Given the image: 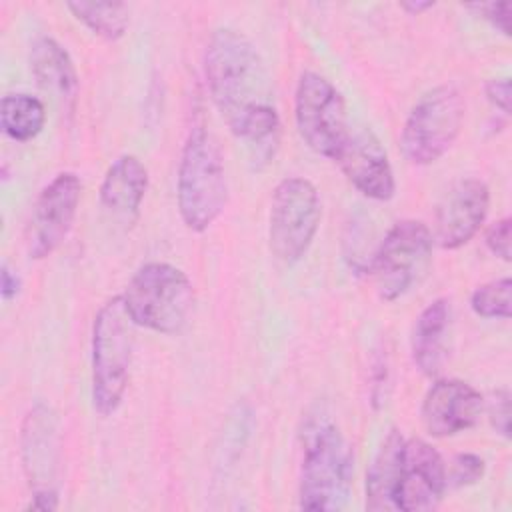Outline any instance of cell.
Segmentation results:
<instances>
[{
    "mask_svg": "<svg viewBox=\"0 0 512 512\" xmlns=\"http://www.w3.org/2000/svg\"><path fill=\"white\" fill-rule=\"evenodd\" d=\"M204 76L230 132L256 162H270L280 142V116L270 72L254 42L232 28L214 30L204 52Z\"/></svg>",
    "mask_w": 512,
    "mask_h": 512,
    "instance_id": "6da1fadb",
    "label": "cell"
},
{
    "mask_svg": "<svg viewBox=\"0 0 512 512\" xmlns=\"http://www.w3.org/2000/svg\"><path fill=\"white\" fill-rule=\"evenodd\" d=\"M176 198L180 218L192 232L208 230L226 206L228 182L224 158L216 138L202 124H194L184 142Z\"/></svg>",
    "mask_w": 512,
    "mask_h": 512,
    "instance_id": "7a4b0ae2",
    "label": "cell"
},
{
    "mask_svg": "<svg viewBox=\"0 0 512 512\" xmlns=\"http://www.w3.org/2000/svg\"><path fill=\"white\" fill-rule=\"evenodd\" d=\"M354 452L338 426L314 420L304 432V454L298 486L302 510L332 512L344 508L352 490Z\"/></svg>",
    "mask_w": 512,
    "mask_h": 512,
    "instance_id": "3957f363",
    "label": "cell"
},
{
    "mask_svg": "<svg viewBox=\"0 0 512 512\" xmlns=\"http://www.w3.org/2000/svg\"><path fill=\"white\" fill-rule=\"evenodd\" d=\"M122 300L134 326L174 336L190 320L194 288L180 268L168 262H148L134 272Z\"/></svg>",
    "mask_w": 512,
    "mask_h": 512,
    "instance_id": "277c9868",
    "label": "cell"
},
{
    "mask_svg": "<svg viewBox=\"0 0 512 512\" xmlns=\"http://www.w3.org/2000/svg\"><path fill=\"white\" fill-rule=\"evenodd\" d=\"M132 318L122 296L106 300L92 324V406L100 416L114 414L126 394L132 362Z\"/></svg>",
    "mask_w": 512,
    "mask_h": 512,
    "instance_id": "5b68a950",
    "label": "cell"
},
{
    "mask_svg": "<svg viewBox=\"0 0 512 512\" xmlns=\"http://www.w3.org/2000/svg\"><path fill=\"white\" fill-rule=\"evenodd\" d=\"M464 112V98L454 84H440L422 94L400 134L404 158L414 166L440 160L460 136Z\"/></svg>",
    "mask_w": 512,
    "mask_h": 512,
    "instance_id": "8992f818",
    "label": "cell"
},
{
    "mask_svg": "<svg viewBox=\"0 0 512 512\" xmlns=\"http://www.w3.org/2000/svg\"><path fill=\"white\" fill-rule=\"evenodd\" d=\"M322 204L316 186L300 176L276 184L270 202L268 246L284 264L302 260L320 226Z\"/></svg>",
    "mask_w": 512,
    "mask_h": 512,
    "instance_id": "52a82bcc",
    "label": "cell"
},
{
    "mask_svg": "<svg viewBox=\"0 0 512 512\" xmlns=\"http://www.w3.org/2000/svg\"><path fill=\"white\" fill-rule=\"evenodd\" d=\"M20 458L34 510H56L62 474V436L58 414L46 402H34L20 426Z\"/></svg>",
    "mask_w": 512,
    "mask_h": 512,
    "instance_id": "ba28073f",
    "label": "cell"
},
{
    "mask_svg": "<svg viewBox=\"0 0 512 512\" xmlns=\"http://www.w3.org/2000/svg\"><path fill=\"white\" fill-rule=\"evenodd\" d=\"M432 230L420 220L396 222L376 246L368 270L382 300L402 298L430 266Z\"/></svg>",
    "mask_w": 512,
    "mask_h": 512,
    "instance_id": "9c48e42d",
    "label": "cell"
},
{
    "mask_svg": "<svg viewBox=\"0 0 512 512\" xmlns=\"http://www.w3.org/2000/svg\"><path fill=\"white\" fill-rule=\"evenodd\" d=\"M296 128L306 146L336 162L348 136V112L340 90L316 72H304L294 96Z\"/></svg>",
    "mask_w": 512,
    "mask_h": 512,
    "instance_id": "30bf717a",
    "label": "cell"
},
{
    "mask_svg": "<svg viewBox=\"0 0 512 512\" xmlns=\"http://www.w3.org/2000/svg\"><path fill=\"white\" fill-rule=\"evenodd\" d=\"M82 194V182L74 172L56 174L38 194L30 226H28V254L34 260L48 258L60 248L72 230Z\"/></svg>",
    "mask_w": 512,
    "mask_h": 512,
    "instance_id": "8fae6325",
    "label": "cell"
},
{
    "mask_svg": "<svg viewBox=\"0 0 512 512\" xmlns=\"http://www.w3.org/2000/svg\"><path fill=\"white\" fill-rule=\"evenodd\" d=\"M490 190L480 178H462L452 184L434 212L432 238L444 250H456L470 242L486 220Z\"/></svg>",
    "mask_w": 512,
    "mask_h": 512,
    "instance_id": "7c38bea8",
    "label": "cell"
},
{
    "mask_svg": "<svg viewBox=\"0 0 512 512\" xmlns=\"http://www.w3.org/2000/svg\"><path fill=\"white\" fill-rule=\"evenodd\" d=\"M446 488V464L438 450L420 438L406 440L394 496L396 510H434L442 502Z\"/></svg>",
    "mask_w": 512,
    "mask_h": 512,
    "instance_id": "4fadbf2b",
    "label": "cell"
},
{
    "mask_svg": "<svg viewBox=\"0 0 512 512\" xmlns=\"http://www.w3.org/2000/svg\"><path fill=\"white\" fill-rule=\"evenodd\" d=\"M484 410L482 394L462 380H438L422 402V424L434 438L456 436L476 426Z\"/></svg>",
    "mask_w": 512,
    "mask_h": 512,
    "instance_id": "5bb4252c",
    "label": "cell"
},
{
    "mask_svg": "<svg viewBox=\"0 0 512 512\" xmlns=\"http://www.w3.org/2000/svg\"><path fill=\"white\" fill-rule=\"evenodd\" d=\"M336 162L352 186L366 198L386 202L394 196L396 182L392 164L386 148L372 130L362 128L350 132Z\"/></svg>",
    "mask_w": 512,
    "mask_h": 512,
    "instance_id": "9a60e30c",
    "label": "cell"
},
{
    "mask_svg": "<svg viewBox=\"0 0 512 512\" xmlns=\"http://www.w3.org/2000/svg\"><path fill=\"white\" fill-rule=\"evenodd\" d=\"M148 190V170L134 154L118 156L106 170L100 184V202L108 214L132 224Z\"/></svg>",
    "mask_w": 512,
    "mask_h": 512,
    "instance_id": "2e32d148",
    "label": "cell"
},
{
    "mask_svg": "<svg viewBox=\"0 0 512 512\" xmlns=\"http://www.w3.org/2000/svg\"><path fill=\"white\" fill-rule=\"evenodd\" d=\"M30 68L38 86L50 94L64 112L72 114L78 98V74L62 44L50 36H40L30 50Z\"/></svg>",
    "mask_w": 512,
    "mask_h": 512,
    "instance_id": "e0dca14e",
    "label": "cell"
},
{
    "mask_svg": "<svg viewBox=\"0 0 512 512\" xmlns=\"http://www.w3.org/2000/svg\"><path fill=\"white\" fill-rule=\"evenodd\" d=\"M450 300L436 298L432 300L416 318L412 336H410V350L412 360L418 370L426 376H436L442 368L446 356V334L450 328Z\"/></svg>",
    "mask_w": 512,
    "mask_h": 512,
    "instance_id": "ac0fdd59",
    "label": "cell"
},
{
    "mask_svg": "<svg viewBox=\"0 0 512 512\" xmlns=\"http://www.w3.org/2000/svg\"><path fill=\"white\" fill-rule=\"evenodd\" d=\"M406 438L398 428H390L382 438L372 464L366 472V508L374 512L396 510L394 496L398 488Z\"/></svg>",
    "mask_w": 512,
    "mask_h": 512,
    "instance_id": "d6986e66",
    "label": "cell"
},
{
    "mask_svg": "<svg viewBox=\"0 0 512 512\" xmlns=\"http://www.w3.org/2000/svg\"><path fill=\"white\" fill-rule=\"evenodd\" d=\"M46 122V108L40 98L14 92L6 94L0 102V126L4 134L16 142H28L36 138Z\"/></svg>",
    "mask_w": 512,
    "mask_h": 512,
    "instance_id": "ffe728a7",
    "label": "cell"
},
{
    "mask_svg": "<svg viewBox=\"0 0 512 512\" xmlns=\"http://www.w3.org/2000/svg\"><path fill=\"white\" fill-rule=\"evenodd\" d=\"M68 10L88 30L104 40H118L130 24V10L124 2H68Z\"/></svg>",
    "mask_w": 512,
    "mask_h": 512,
    "instance_id": "44dd1931",
    "label": "cell"
},
{
    "mask_svg": "<svg viewBox=\"0 0 512 512\" xmlns=\"http://www.w3.org/2000/svg\"><path fill=\"white\" fill-rule=\"evenodd\" d=\"M470 308L480 318L508 320L512 314V280L504 276L478 286L470 296Z\"/></svg>",
    "mask_w": 512,
    "mask_h": 512,
    "instance_id": "7402d4cb",
    "label": "cell"
},
{
    "mask_svg": "<svg viewBox=\"0 0 512 512\" xmlns=\"http://www.w3.org/2000/svg\"><path fill=\"white\" fill-rule=\"evenodd\" d=\"M486 464L478 454L460 452L450 460L446 468V486L450 488H466L476 484L484 476Z\"/></svg>",
    "mask_w": 512,
    "mask_h": 512,
    "instance_id": "603a6c76",
    "label": "cell"
},
{
    "mask_svg": "<svg viewBox=\"0 0 512 512\" xmlns=\"http://www.w3.org/2000/svg\"><path fill=\"white\" fill-rule=\"evenodd\" d=\"M510 228H512V220L504 216L492 222L484 234V242L488 250L504 262H510Z\"/></svg>",
    "mask_w": 512,
    "mask_h": 512,
    "instance_id": "cb8c5ba5",
    "label": "cell"
},
{
    "mask_svg": "<svg viewBox=\"0 0 512 512\" xmlns=\"http://www.w3.org/2000/svg\"><path fill=\"white\" fill-rule=\"evenodd\" d=\"M488 414L492 428L504 436L510 438V392L506 388L496 390L492 394V400L488 404Z\"/></svg>",
    "mask_w": 512,
    "mask_h": 512,
    "instance_id": "d4e9b609",
    "label": "cell"
},
{
    "mask_svg": "<svg viewBox=\"0 0 512 512\" xmlns=\"http://www.w3.org/2000/svg\"><path fill=\"white\" fill-rule=\"evenodd\" d=\"M482 14L498 32L504 36H510V2H486V4H474L470 6Z\"/></svg>",
    "mask_w": 512,
    "mask_h": 512,
    "instance_id": "484cf974",
    "label": "cell"
},
{
    "mask_svg": "<svg viewBox=\"0 0 512 512\" xmlns=\"http://www.w3.org/2000/svg\"><path fill=\"white\" fill-rule=\"evenodd\" d=\"M484 92L492 106H496L504 114L510 112V78H490L484 84Z\"/></svg>",
    "mask_w": 512,
    "mask_h": 512,
    "instance_id": "4316f807",
    "label": "cell"
},
{
    "mask_svg": "<svg viewBox=\"0 0 512 512\" xmlns=\"http://www.w3.org/2000/svg\"><path fill=\"white\" fill-rule=\"evenodd\" d=\"M20 286H22L20 276L16 272H12L8 264H2V272H0V292H2V298L4 300L16 298L18 292H20Z\"/></svg>",
    "mask_w": 512,
    "mask_h": 512,
    "instance_id": "83f0119b",
    "label": "cell"
},
{
    "mask_svg": "<svg viewBox=\"0 0 512 512\" xmlns=\"http://www.w3.org/2000/svg\"><path fill=\"white\" fill-rule=\"evenodd\" d=\"M400 8H402V10H406V12H408V14H412V16H418V14H422V12L430 10V8H434V2H432V0H424V2L408 0V2H402V4H400Z\"/></svg>",
    "mask_w": 512,
    "mask_h": 512,
    "instance_id": "f1b7e54d",
    "label": "cell"
}]
</instances>
